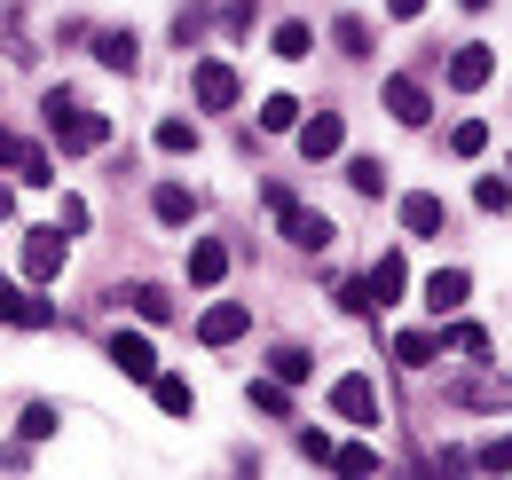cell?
Listing matches in <instances>:
<instances>
[{
  "label": "cell",
  "mask_w": 512,
  "mask_h": 480,
  "mask_svg": "<svg viewBox=\"0 0 512 480\" xmlns=\"http://www.w3.org/2000/svg\"><path fill=\"white\" fill-rule=\"evenodd\" d=\"M0 323H24V331H48V323H56V307H48V300H32V292H16V284L0 276Z\"/></svg>",
  "instance_id": "cell-10"
},
{
  "label": "cell",
  "mask_w": 512,
  "mask_h": 480,
  "mask_svg": "<svg viewBox=\"0 0 512 480\" xmlns=\"http://www.w3.org/2000/svg\"><path fill=\"white\" fill-rule=\"evenodd\" d=\"M363 284H371V300H379V307H394V300H402V292H410V268H402V252H379Z\"/></svg>",
  "instance_id": "cell-13"
},
{
  "label": "cell",
  "mask_w": 512,
  "mask_h": 480,
  "mask_svg": "<svg viewBox=\"0 0 512 480\" xmlns=\"http://www.w3.org/2000/svg\"><path fill=\"white\" fill-rule=\"evenodd\" d=\"M127 300H134V315H142V323H166V315H174V300H166L158 284H127Z\"/></svg>",
  "instance_id": "cell-25"
},
{
  "label": "cell",
  "mask_w": 512,
  "mask_h": 480,
  "mask_svg": "<svg viewBox=\"0 0 512 480\" xmlns=\"http://www.w3.org/2000/svg\"><path fill=\"white\" fill-rule=\"evenodd\" d=\"M95 63H103V71H134V63H142V40H134V32H95Z\"/></svg>",
  "instance_id": "cell-18"
},
{
  "label": "cell",
  "mask_w": 512,
  "mask_h": 480,
  "mask_svg": "<svg viewBox=\"0 0 512 480\" xmlns=\"http://www.w3.org/2000/svg\"><path fill=\"white\" fill-rule=\"evenodd\" d=\"M473 205H481V213H512V181L481 174V181H473Z\"/></svg>",
  "instance_id": "cell-30"
},
{
  "label": "cell",
  "mask_w": 512,
  "mask_h": 480,
  "mask_svg": "<svg viewBox=\"0 0 512 480\" xmlns=\"http://www.w3.org/2000/svg\"><path fill=\"white\" fill-rule=\"evenodd\" d=\"M449 150H457V158H481V150H489V126H481V119H457V126H449Z\"/></svg>",
  "instance_id": "cell-28"
},
{
  "label": "cell",
  "mask_w": 512,
  "mask_h": 480,
  "mask_svg": "<svg viewBox=\"0 0 512 480\" xmlns=\"http://www.w3.org/2000/svg\"><path fill=\"white\" fill-rule=\"evenodd\" d=\"M158 150H166V158H190V150H197V126L190 119H158Z\"/></svg>",
  "instance_id": "cell-24"
},
{
  "label": "cell",
  "mask_w": 512,
  "mask_h": 480,
  "mask_svg": "<svg viewBox=\"0 0 512 480\" xmlns=\"http://www.w3.org/2000/svg\"><path fill=\"white\" fill-rule=\"evenodd\" d=\"M48 433H56V410H48V402H32V410H24V441H48Z\"/></svg>",
  "instance_id": "cell-34"
},
{
  "label": "cell",
  "mask_w": 512,
  "mask_h": 480,
  "mask_svg": "<svg viewBox=\"0 0 512 480\" xmlns=\"http://www.w3.org/2000/svg\"><path fill=\"white\" fill-rule=\"evenodd\" d=\"M221 276H229V244H221V237H197L190 244V284H197V292H213Z\"/></svg>",
  "instance_id": "cell-12"
},
{
  "label": "cell",
  "mask_w": 512,
  "mask_h": 480,
  "mask_svg": "<svg viewBox=\"0 0 512 480\" xmlns=\"http://www.w3.org/2000/svg\"><path fill=\"white\" fill-rule=\"evenodd\" d=\"M331 465L339 473H379V449L371 441H347V449H331Z\"/></svg>",
  "instance_id": "cell-31"
},
{
  "label": "cell",
  "mask_w": 512,
  "mask_h": 480,
  "mask_svg": "<svg viewBox=\"0 0 512 480\" xmlns=\"http://www.w3.org/2000/svg\"><path fill=\"white\" fill-rule=\"evenodd\" d=\"M465 292H473V276H465V268H434V276H426V307H434V315H457Z\"/></svg>",
  "instance_id": "cell-14"
},
{
  "label": "cell",
  "mask_w": 512,
  "mask_h": 480,
  "mask_svg": "<svg viewBox=\"0 0 512 480\" xmlns=\"http://www.w3.org/2000/svg\"><path fill=\"white\" fill-rule=\"evenodd\" d=\"M386 111H394L402 126H426V119H434V103H426L418 79H386Z\"/></svg>",
  "instance_id": "cell-15"
},
{
  "label": "cell",
  "mask_w": 512,
  "mask_h": 480,
  "mask_svg": "<svg viewBox=\"0 0 512 480\" xmlns=\"http://www.w3.org/2000/svg\"><path fill=\"white\" fill-rule=\"evenodd\" d=\"M489 79H497V56H489L481 40H465V48L449 56V87H457V95H473V87H489Z\"/></svg>",
  "instance_id": "cell-7"
},
{
  "label": "cell",
  "mask_w": 512,
  "mask_h": 480,
  "mask_svg": "<svg viewBox=\"0 0 512 480\" xmlns=\"http://www.w3.org/2000/svg\"><path fill=\"white\" fill-rule=\"evenodd\" d=\"M449 402H457V410H512V378L505 370H473V378L449 386Z\"/></svg>",
  "instance_id": "cell-4"
},
{
  "label": "cell",
  "mask_w": 512,
  "mask_h": 480,
  "mask_svg": "<svg viewBox=\"0 0 512 480\" xmlns=\"http://www.w3.org/2000/svg\"><path fill=\"white\" fill-rule=\"evenodd\" d=\"M308 370H316V362H308V347H276V355H268V378H284V386H300Z\"/></svg>",
  "instance_id": "cell-23"
},
{
  "label": "cell",
  "mask_w": 512,
  "mask_h": 480,
  "mask_svg": "<svg viewBox=\"0 0 512 480\" xmlns=\"http://www.w3.org/2000/svg\"><path fill=\"white\" fill-rule=\"evenodd\" d=\"M465 8H489V0H465Z\"/></svg>",
  "instance_id": "cell-41"
},
{
  "label": "cell",
  "mask_w": 512,
  "mask_h": 480,
  "mask_svg": "<svg viewBox=\"0 0 512 480\" xmlns=\"http://www.w3.org/2000/svg\"><path fill=\"white\" fill-rule=\"evenodd\" d=\"M64 260H71V237H64V229H24V276H32V284H56V276H64Z\"/></svg>",
  "instance_id": "cell-2"
},
{
  "label": "cell",
  "mask_w": 512,
  "mask_h": 480,
  "mask_svg": "<svg viewBox=\"0 0 512 480\" xmlns=\"http://www.w3.org/2000/svg\"><path fill=\"white\" fill-rule=\"evenodd\" d=\"M111 362H119L127 378H158V347H150L142 331H111Z\"/></svg>",
  "instance_id": "cell-11"
},
{
  "label": "cell",
  "mask_w": 512,
  "mask_h": 480,
  "mask_svg": "<svg viewBox=\"0 0 512 480\" xmlns=\"http://www.w3.org/2000/svg\"><path fill=\"white\" fill-rule=\"evenodd\" d=\"M197 32H205V8H182V16H174V40H182V48H190Z\"/></svg>",
  "instance_id": "cell-37"
},
{
  "label": "cell",
  "mask_w": 512,
  "mask_h": 480,
  "mask_svg": "<svg viewBox=\"0 0 512 480\" xmlns=\"http://www.w3.org/2000/svg\"><path fill=\"white\" fill-rule=\"evenodd\" d=\"M150 386H158V410H166V418H190V410H197L190 378H150Z\"/></svg>",
  "instance_id": "cell-22"
},
{
  "label": "cell",
  "mask_w": 512,
  "mask_h": 480,
  "mask_svg": "<svg viewBox=\"0 0 512 480\" xmlns=\"http://www.w3.org/2000/svg\"><path fill=\"white\" fill-rule=\"evenodd\" d=\"M276 229H284V237L300 244V252H323V244L339 237V229H331V221H323V213H308V205H300V197H292V205H284V213H276Z\"/></svg>",
  "instance_id": "cell-5"
},
{
  "label": "cell",
  "mask_w": 512,
  "mask_h": 480,
  "mask_svg": "<svg viewBox=\"0 0 512 480\" xmlns=\"http://www.w3.org/2000/svg\"><path fill=\"white\" fill-rule=\"evenodd\" d=\"M24 150H32V142H24V134H8V126H0V166H16V158H24Z\"/></svg>",
  "instance_id": "cell-38"
},
{
  "label": "cell",
  "mask_w": 512,
  "mask_h": 480,
  "mask_svg": "<svg viewBox=\"0 0 512 480\" xmlns=\"http://www.w3.org/2000/svg\"><path fill=\"white\" fill-rule=\"evenodd\" d=\"M434 355H442V331H402V339H394V362H402V370H426Z\"/></svg>",
  "instance_id": "cell-19"
},
{
  "label": "cell",
  "mask_w": 512,
  "mask_h": 480,
  "mask_svg": "<svg viewBox=\"0 0 512 480\" xmlns=\"http://www.w3.org/2000/svg\"><path fill=\"white\" fill-rule=\"evenodd\" d=\"M245 394H253V410H260V418H292V394H284V378H253Z\"/></svg>",
  "instance_id": "cell-20"
},
{
  "label": "cell",
  "mask_w": 512,
  "mask_h": 480,
  "mask_svg": "<svg viewBox=\"0 0 512 480\" xmlns=\"http://www.w3.org/2000/svg\"><path fill=\"white\" fill-rule=\"evenodd\" d=\"M56 229H64V237H79V229H87V197H64V213H56Z\"/></svg>",
  "instance_id": "cell-36"
},
{
  "label": "cell",
  "mask_w": 512,
  "mask_h": 480,
  "mask_svg": "<svg viewBox=\"0 0 512 480\" xmlns=\"http://www.w3.org/2000/svg\"><path fill=\"white\" fill-rule=\"evenodd\" d=\"M339 307H347V315H371L379 300H371V284H363V276H347V284H339Z\"/></svg>",
  "instance_id": "cell-33"
},
{
  "label": "cell",
  "mask_w": 512,
  "mask_h": 480,
  "mask_svg": "<svg viewBox=\"0 0 512 480\" xmlns=\"http://www.w3.org/2000/svg\"><path fill=\"white\" fill-rule=\"evenodd\" d=\"M339 142H347L339 111H316V119H300V158H308V166H316V158H339Z\"/></svg>",
  "instance_id": "cell-8"
},
{
  "label": "cell",
  "mask_w": 512,
  "mask_h": 480,
  "mask_svg": "<svg viewBox=\"0 0 512 480\" xmlns=\"http://www.w3.org/2000/svg\"><path fill=\"white\" fill-rule=\"evenodd\" d=\"M402 229H410V237H442V229H449V205H442V197H426V189L402 197Z\"/></svg>",
  "instance_id": "cell-16"
},
{
  "label": "cell",
  "mask_w": 512,
  "mask_h": 480,
  "mask_svg": "<svg viewBox=\"0 0 512 480\" xmlns=\"http://www.w3.org/2000/svg\"><path fill=\"white\" fill-rule=\"evenodd\" d=\"M473 465H481V473H512V441H489V449H481Z\"/></svg>",
  "instance_id": "cell-35"
},
{
  "label": "cell",
  "mask_w": 512,
  "mask_h": 480,
  "mask_svg": "<svg viewBox=\"0 0 512 480\" xmlns=\"http://www.w3.org/2000/svg\"><path fill=\"white\" fill-rule=\"evenodd\" d=\"M0 221H16V189L8 181H0Z\"/></svg>",
  "instance_id": "cell-40"
},
{
  "label": "cell",
  "mask_w": 512,
  "mask_h": 480,
  "mask_svg": "<svg viewBox=\"0 0 512 480\" xmlns=\"http://www.w3.org/2000/svg\"><path fill=\"white\" fill-rule=\"evenodd\" d=\"M331 40H339V56H371V24H363V16H339Z\"/></svg>",
  "instance_id": "cell-26"
},
{
  "label": "cell",
  "mask_w": 512,
  "mask_h": 480,
  "mask_svg": "<svg viewBox=\"0 0 512 480\" xmlns=\"http://www.w3.org/2000/svg\"><path fill=\"white\" fill-rule=\"evenodd\" d=\"M276 56H284V63L316 56V32H308V24H276Z\"/></svg>",
  "instance_id": "cell-27"
},
{
  "label": "cell",
  "mask_w": 512,
  "mask_h": 480,
  "mask_svg": "<svg viewBox=\"0 0 512 480\" xmlns=\"http://www.w3.org/2000/svg\"><path fill=\"white\" fill-rule=\"evenodd\" d=\"M190 95H197V111H229V103H237V71H229V63H197Z\"/></svg>",
  "instance_id": "cell-6"
},
{
  "label": "cell",
  "mask_w": 512,
  "mask_h": 480,
  "mask_svg": "<svg viewBox=\"0 0 512 480\" xmlns=\"http://www.w3.org/2000/svg\"><path fill=\"white\" fill-rule=\"evenodd\" d=\"M347 189L355 197H386V166L379 158H347Z\"/></svg>",
  "instance_id": "cell-21"
},
{
  "label": "cell",
  "mask_w": 512,
  "mask_h": 480,
  "mask_svg": "<svg viewBox=\"0 0 512 480\" xmlns=\"http://www.w3.org/2000/svg\"><path fill=\"white\" fill-rule=\"evenodd\" d=\"M245 323H253V307H245V300H221V307H205L197 339H205V347H229V339H245Z\"/></svg>",
  "instance_id": "cell-9"
},
{
  "label": "cell",
  "mask_w": 512,
  "mask_h": 480,
  "mask_svg": "<svg viewBox=\"0 0 512 480\" xmlns=\"http://www.w3.org/2000/svg\"><path fill=\"white\" fill-rule=\"evenodd\" d=\"M150 213H158L166 229H182V221H197V189H182V181H158V197H150Z\"/></svg>",
  "instance_id": "cell-17"
},
{
  "label": "cell",
  "mask_w": 512,
  "mask_h": 480,
  "mask_svg": "<svg viewBox=\"0 0 512 480\" xmlns=\"http://www.w3.org/2000/svg\"><path fill=\"white\" fill-rule=\"evenodd\" d=\"M260 126H268V134H292V126H300V103H292V95H268V103H260Z\"/></svg>",
  "instance_id": "cell-29"
},
{
  "label": "cell",
  "mask_w": 512,
  "mask_h": 480,
  "mask_svg": "<svg viewBox=\"0 0 512 480\" xmlns=\"http://www.w3.org/2000/svg\"><path fill=\"white\" fill-rule=\"evenodd\" d=\"M48 134H56V150H103V142H111V119L87 111L71 87H48Z\"/></svg>",
  "instance_id": "cell-1"
},
{
  "label": "cell",
  "mask_w": 512,
  "mask_h": 480,
  "mask_svg": "<svg viewBox=\"0 0 512 480\" xmlns=\"http://www.w3.org/2000/svg\"><path fill=\"white\" fill-rule=\"evenodd\" d=\"M386 16H402V24H410V16H426V0H386Z\"/></svg>",
  "instance_id": "cell-39"
},
{
  "label": "cell",
  "mask_w": 512,
  "mask_h": 480,
  "mask_svg": "<svg viewBox=\"0 0 512 480\" xmlns=\"http://www.w3.org/2000/svg\"><path fill=\"white\" fill-rule=\"evenodd\" d=\"M331 410L347 425H379V386L363 370H347V378H331Z\"/></svg>",
  "instance_id": "cell-3"
},
{
  "label": "cell",
  "mask_w": 512,
  "mask_h": 480,
  "mask_svg": "<svg viewBox=\"0 0 512 480\" xmlns=\"http://www.w3.org/2000/svg\"><path fill=\"white\" fill-rule=\"evenodd\" d=\"M442 347H457V355H489V331H481V323H449Z\"/></svg>",
  "instance_id": "cell-32"
}]
</instances>
